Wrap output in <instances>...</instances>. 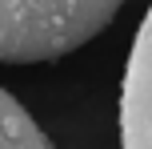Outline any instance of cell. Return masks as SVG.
Here are the masks:
<instances>
[{
	"label": "cell",
	"instance_id": "6da1fadb",
	"mask_svg": "<svg viewBox=\"0 0 152 149\" xmlns=\"http://www.w3.org/2000/svg\"><path fill=\"white\" fill-rule=\"evenodd\" d=\"M124 0H0V61L44 64L88 44Z\"/></svg>",
	"mask_w": 152,
	"mask_h": 149
},
{
	"label": "cell",
	"instance_id": "7a4b0ae2",
	"mask_svg": "<svg viewBox=\"0 0 152 149\" xmlns=\"http://www.w3.org/2000/svg\"><path fill=\"white\" fill-rule=\"evenodd\" d=\"M120 141L124 149H152V8L140 20L120 81Z\"/></svg>",
	"mask_w": 152,
	"mask_h": 149
},
{
	"label": "cell",
	"instance_id": "3957f363",
	"mask_svg": "<svg viewBox=\"0 0 152 149\" xmlns=\"http://www.w3.org/2000/svg\"><path fill=\"white\" fill-rule=\"evenodd\" d=\"M0 129H4V133H0V145H4V149H20V145L48 149V145H52L44 133H40V125L20 109V101H16L8 89L0 93Z\"/></svg>",
	"mask_w": 152,
	"mask_h": 149
}]
</instances>
